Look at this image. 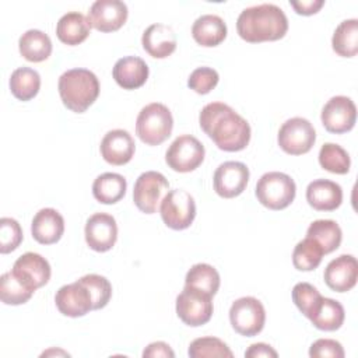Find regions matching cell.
<instances>
[{"label": "cell", "mask_w": 358, "mask_h": 358, "mask_svg": "<svg viewBox=\"0 0 358 358\" xmlns=\"http://www.w3.org/2000/svg\"><path fill=\"white\" fill-rule=\"evenodd\" d=\"M192 36L201 46H217L227 38V24L215 14L200 15L193 22Z\"/></svg>", "instance_id": "obj_26"}, {"label": "cell", "mask_w": 358, "mask_h": 358, "mask_svg": "<svg viewBox=\"0 0 358 358\" xmlns=\"http://www.w3.org/2000/svg\"><path fill=\"white\" fill-rule=\"evenodd\" d=\"M199 123L201 130L222 151H241L250 141V126L248 120L227 103H207L199 115Z\"/></svg>", "instance_id": "obj_1"}, {"label": "cell", "mask_w": 358, "mask_h": 358, "mask_svg": "<svg viewBox=\"0 0 358 358\" xmlns=\"http://www.w3.org/2000/svg\"><path fill=\"white\" fill-rule=\"evenodd\" d=\"M256 197L264 207L270 210H282L288 207L296 193L295 182L282 172H267L256 185Z\"/></svg>", "instance_id": "obj_5"}, {"label": "cell", "mask_w": 358, "mask_h": 358, "mask_svg": "<svg viewBox=\"0 0 358 358\" xmlns=\"http://www.w3.org/2000/svg\"><path fill=\"white\" fill-rule=\"evenodd\" d=\"M331 48L341 57H354L358 53V20L351 18L338 24L331 38Z\"/></svg>", "instance_id": "obj_30"}, {"label": "cell", "mask_w": 358, "mask_h": 358, "mask_svg": "<svg viewBox=\"0 0 358 358\" xmlns=\"http://www.w3.org/2000/svg\"><path fill=\"white\" fill-rule=\"evenodd\" d=\"M312 358H344L343 345L331 338H319L309 348Z\"/></svg>", "instance_id": "obj_41"}, {"label": "cell", "mask_w": 358, "mask_h": 358, "mask_svg": "<svg viewBox=\"0 0 358 358\" xmlns=\"http://www.w3.org/2000/svg\"><path fill=\"white\" fill-rule=\"evenodd\" d=\"M59 95L63 105L76 113L85 112L99 95V81L87 69H71L59 77Z\"/></svg>", "instance_id": "obj_3"}, {"label": "cell", "mask_w": 358, "mask_h": 358, "mask_svg": "<svg viewBox=\"0 0 358 358\" xmlns=\"http://www.w3.org/2000/svg\"><path fill=\"white\" fill-rule=\"evenodd\" d=\"M102 158L110 165H124L134 155L136 144L131 134L123 129L108 131L99 145Z\"/></svg>", "instance_id": "obj_18"}, {"label": "cell", "mask_w": 358, "mask_h": 358, "mask_svg": "<svg viewBox=\"0 0 358 358\" xmlns=\"http://www.w3.org/2000/svg\"><path fill=\"white\" fill-rule=\"evenodd\" d=\"M236 31L243 41L250 43L278 41L288 31V18L275 4L252 6L239 14Z\"/></svg>", "instance_id": "obj_2"}, {"label": "cell", "mask_w": 358, "mask_h": 358, "mask_svg": "<svg viewBox=\"0 0 358 358\" xmlns=\"http://www.w3.org/2000/svg\"><path fill=\"white\" fill-rule=\"evenodd\" d=\"M291 7L299 15H312L316 14L324 4L323 0H308V1H289Z\"/></svg>", "instance_id": "obj_42"}, {"label": "cell", "mask_w": 358, "mask_h": 358, "mask_svg": "<svg viewBox=\"0 0 358 358\" xmlns=\"http://www.w3.org/2000/svg\"><path fill=\"white\" fill-rule=\"evenodd\" d=\"M172 129V113L159 102L145 105L136 120V134L147 145H159L171 136Z\"/></svg>", "instance_id": "obj_4"}, {"label": "cell", "mask_w": 358, "mask_h": 358, "mask_svg": "<svg viewBox=\"0 0 358 358\" xmlns=\"http://www.w3.org/2000/svg\"><path fill=\"white\" fill-rule=\"evenodd\" d=\"M169 182L166 178L155 171L143 172L134 183L133 201L137 208L145 214L157 213L158 204L168 193Z\"/></svg>", "instance_id": "obj_11"}, {"label": "cell", "mask_w": 358, "mask_h": 358, "mask_svg": "<svg viewBox=\"0 0 358 358\" xmlns=\"http://www.w3.org/2000/svg\"><path fill=\"white\" fill-rule=\"evenodd\" d=\"M320 296V292L309 282H298L292 288V301L303 316H308L309 310Z\"/></svg>", "instance_id": "obj_40"}, {"label": "cell", "mask_w": 358, "mask_h": 358, "mask_svg": "<svg viewBox=\"0 0 358 358\" xmlns=\"http://www.w3.org/2000/svg\"><path fill=\"white\" fill-rule=\"evenodd\" d=\"M306 201L317 211H333L343 201V189L329 179H316L306 187Z\"/></svg>", "instance_id": "obj_22"}, {"label": "cell", "mask_w": 358, "mask_h": 358, "mask_svg": "<svg viewBox=\"0 0 358 358\" xmlns=\"http://www.w3.org/2000/svg\"><path fill=\"white\" fill-rule=\"evenodd\" d=\"M126 179L115 172H105L92 183V194L102 204H115L120 201L126 194Z\"/></svg>", "instance_id": "obj_27"}, {"label": "cell", "mask_w": 358, "mask_h": 358, "mask_svg": "<svg viewBox=\"0 0 358 358\" xmlns=\"http://www.w3.org/2000/svg\"><path fill=\"white\" fill-rule=\"evenodd\" d=\"M278 354L277 351L268 345V344H264V343H256V344H252L246 351H245V357L246 358H259V357H271V358H275Z\"/></svg>", "instance_id": "obj_44"}, {"label": "cell", "mask_w": 358, "mask_h": 358, "mask_svg": "<svg viewBox=\"0 0 358 358\" xmlns=\"http://www.w3.org/2000/svg\"><path fill=\"white\" fill-rule=\"evenodd\" d=\"M13 271L35 291L48 284L52 274L49 262L39 253L34 252L21 255L13 266Z\"/></svg>", "instance_id": "obj_19"}, {"label": "cell", "mask_w": 358, "mask_h": 358, "mask_svg": "<svg viewBox=\"0 0 358 358\" xmlns=\"http://www.w3.org/2000/svg\"><path fill=\"white\" fill-rule=\"evenodd\" d=\"M229 322L234 330L241 336L253 337L259 334L264 327V306L257 298L242 296L231 305Z\"/></svg>", "instance_id": "obj_8"}, {"label": "cell", "mask_w": 358, "mask_h": 358, "mask_svg": "<svg viewBox=\"0 0 358 358\" xmlns=\"http://www.w3.org/2000/svg\"><path fill=\"white\" fill-rule=\"evenodd\" d=\"M277 141L280 148L289 155H302L312 150L316 141L313 124L305 117H291L278 130Z\"/></svg>", "instance_id": "obj_9"}, {"label": "cell", "mask_w": 358, "mask_h": 358, "mask_svg": "<svg viewBox=\"0 0 358 358\" xmlns=\"http://www.w3.org/2000/svg\"><path fill=\"white\" fill-rule=\"evenodd\" d=\"M143 357H165V358H173L175 357V352L171 350V347L164 343V341H155V343H151L145 347V350L143 351Z\"/></svg>", "instance_id": "obj_43"}, {"label": "cell", "mask_w": 358, "mask_h": 358, "mask_svg": "<svg viewBox=\"0 0 358 358\" xmlns=\"http://www.w3.org/2000/svg\"><path fill=\"white\" fill-rule=\"evenodd\" d=\"M218 80H220V76L214 69L197 67L190 73L187 78V85L194 92L204 95L215 88V85L218 84Z\"/></svg>", "instance_id": "obj_39"}, {"label": "cell", "mask_w": 358, "mask_h": 358, "mask_svg": "<svg viewBox=\"0 0 358 358\" xmlns=\"http://www.w3.org/2000/svg\"><path fill=\"white\" fill-rule=\"evenodd\" d=\"M41 88V76L31 67H18L11 73L10 90L20 101L32 99Z\"/></svg>", "instance_id": "obj_31"}, {"label": "cell", "mask_w": 358, "mask_h": 358, "mask_svg": "<svg viewBox=\"0 0 358 358\" xmlns=\"http://www.w3.org/2000/svg\"><path fill=\"white\" fill-rule=\"evenodd\" d=\"M85 242L95 252H108L117 239V225L115 218L106 213L92 214L85 224Z\"/></svg>", "instance_id": "obj_15"}, {"label": "cell", "mask_w": 358, "mask_h": 358, "mask_svg": "<svg viewBox=\"0 0 358 358\" xmlns=\"http://www.w3.org/2000/svg\"><path fill=\"white\" fill-rule=\"evenodd\" d=\"M306 236L315 239L322 246L324 255L334 252L343 239L341 228L333 220L313 221L306 231Z\"/></svg>", "instance_id": "obj_32"}, {"label": "cell", "mask_w": 358, "mask_h": 358, "mask_svg": "<svg viewBox=\"0 0 358 358\" xmlns=\"http://www.w3.org/2000/svg\"><path fill=\"white\" fill-rule=\"evenodd\" d=\"M164 224L175 231L186 229L196 217V203L192 194L183 189L169 190L159 206Z\"/></svg>", "instance_id": "obj_6"}, {"label": "cell", "mask_w": 358, "mask_h": 358, "mask_svg": "<svg viewBox=\"0 0 358 358\" xmlns=\"http://www.w3.org/2000/svg\"><path fill=\"white\" fill-rule=\"evenodd\" d=\"M319 164L323 169L331 173L344 175L350 171L351 159L348 152L341 145L324 143L319 151Z\"/></svg>", "instance_id": "obj_35"}, {"label": "cell", "mask_w": 358, "mask_h": 358, "mask_svg": "<svg viewBox=\"0 0 358 358\" xmlns=\"http://www.w3.org/2000/svg\"><path fill=\"white\" fill-rule=\"evenodd\" d=\"M185 285L201 289L214 296L220 288V274L211 264L197 263L186 273Z\"/></svg>", "instance_id": "obj_33"}, {"label": "cell", "mask_w": 358, "mask_h": 358, "mask_svg": "<svg viewBox=\"0 0 358 358\" xmlns=\"http://www.w3.org/2000/svg\"><path fill=\"white\" fill-rule=\"evenodd\" d=\"M32 238L42 245H52L60 241L64 232V220L55 208L39 210L31 222Z\"/></svg>", "instance_id": "obj_20"}, {"label": "cell", "mask_w": 358, "mask_h": 358, "mask_svg": "<svg viewBox=\"0 0 358 358\" xmlns=\"http://www.w3.org/2000/svg\"><path fill=\"white\" fill-rule=\"evenodd\" d=\"M322 246L312 238H305L296 243L292 252V264L299 271L315 270L323 259Z\"/></svg>", "instance_id": "obj_34"}, {"label": "cell", "mask_w": 358, "mask_h": 358, "mask_svg": "<svg viewBox=\"0 0 358 358\" xmlns=\"http://www.w3.org/2000/svg\"><path fill=\"white\" fill-rule=\"evenodd\" d=\"M320 119L327 131L334 134L347 133L355 126V103L348 96L336 95L324 103Z\"/></svg>", "instance_id": "obj_12"}, {"label": "cell", "mask_w": 358, "mask_h": 358, "mask_svg": "<svg viewBox=\"0 0 358 358\" xmlns=\"http://www.w3.org/2000/svg\"><path fill=\"white\" fill-rule=\"evenodd\" d=\"M127 15L126 3L120 0H96L88 11V21L96 31L113 32L123 27Z\"/></svg>", "instance_id": "obj_14"}, {"label": "cell", "mask_w": 358, "mask_h": 358, "mask_svg": "<svg viewBox=\"0 0 358 358\" xmlns=\"http://www.w3.org/2000/svg\"><path fill=\"white\" fill-rule=\"evenodd\" d=\"M59 312L69 317H80L92 310V299L88 289L77 280L60 287L55 295Z\"/></svg>", "instance_id": "obj_17"}, {"label": "cell", "mask_w": 358, "mask_h": 358, "mask_svg": "<svg viewBox=\"0 0 358 358\" xmlns=\"http://www.w3.org/2000/svg\"><path fill=\"white\" fill-rule=\"evenodd\" d=\"M22 242V229L17 220L3 217L0 220V253L6 255L15 250Z\"/></svg>", "instance_id": "obj_38"}, {"label": "cell", "mask_w": 358, "mask_h": 358, "mask_svg": "<svg viewBox=\"0 0 358 358\" xmlns=\"http://www.w3.org/2000/svg\"><path fill=\"white\" fill-rule=\"evenodd\" d=\"M143 49L155 59H165L176 49V36L171 27L165 24H151L141 36Z\"/></svg>", "instance_id": "obj_21"}, {"label": "cell", "mask_w": 358, "mask_h": 358, "mask_svg": "<svg viewBox=\"0 0 358 358\" xmlns=\"http://www.w3.org/2000/svg\"><path fill=\"white\" fill-rule=\"evenodd\" d=\"M34 292L35 289L13 270L4 273L0 278V298L6 305H22L31 299Z\"/></svg>", "instance_id": "obj_29"}, {"label": "cell", "mask_w": 358, "mask_h": 358, "mask_svg": "<svg viewBox=\"0 0 358 358\" xmlns=\"http://www.w3.org/2000/svg\"><path fill=\"white\" fill-rule=\"evenodd\" d=\"M91 31V24L88 17L78 11H70L60 17L56 25V35L60 42L76 46L84 42Z\"/></svg>", "instance_id": "obj_25"}, {"label": "cell", "mask_w": 358, "mask_h": 358, "mask_svg": "<svg viewBox=\"0 0 358 358\" xmlns=\"http://www.w3.org/2000/svg\"><path fill=\"white\" fill-rule=\"evenodd\" d=\"M18 49L25 60L39 63L50 56L52 41L39 29H28L20 36Z\"/></svg>", "instance_id": "obj_28"}, {"label": "cell", "mask_w": 358, "mask_h": 358, "mask_svg": "<svg viewBox=\"0 0 358 358\" xmlns=\"http://www.w3.org/2000/svg\"><path fill=\"white\" fill-rule=\"evenodd\" d=\"M187 354L190 358H232L229 347L217 337H200L190 343Z\"/></svg>", "instance_id": "obj_36"}, {"label": "cell", "mask_w": 358, "mask_h": 358, "mask_svg": "<svg viewBox=\"0 0 358 358\" xmlns=\"http://www.w3.org/2000/svg\"><path fill=\"white\" fill-rule=\"evenodd\" d=\"M312 324L324 331H334L344 323V308L338 301L320 296L306 316Z\"/></svg>", "instance_id": "obj_24"}, {"label": "cell", "mask_w": 358, "mask_h": 358, "mask_svg": "<svg viewBox=\"0 0 358 358\" xmlns=\"http://www.w3.org/2000/svg\"><path fill=\"white\" fill-rule=\"evenodd\" d=\"M324 282L336 292L352 289L358 280V263L352 255H340L324 268Z\"/></svg>", "instance_id": "obj_16"}, {"label": "cell", "mask_w": 358, "mask_h": 358, "mask_svg": "<svg viewBox=\"0 0 358 358\" xmlns=\"http://www.w3.org/2000/svg\"><path fill=\"white\" fill-rule=\"evenodd\" d=\"M213 295L185 285L176 296V315L187 326L199 327L206 324L213 316Z\"/></svg>", "instance_id": "obj_7"}, {"label": "cell", "mask_w": 358, "mask_h": 358, "mask_svg": "<svg viewBox=\"0 0 358 358\" xmlns=\"http://www.w3.org/2000/svg\"><path fill=\"white\" fill-rule=\"evenodd\" d=\"M204 145L190 134L176 137L166 150L165 161L168 166L180 173L192 172L199 168L204 159Z\"/></svg>", "instance_id": "obj_10"}, {"label": "cell", "mask_w": 358, "mask_h": 358, "mask_svg": "<svg viewBox=\"0 0 358 358\" xmlns=\"http://www.w3.org/2000/svg\"><path fill=\"white\" fill-rule=\"evenodd\" d=\"M249 182V169L243 162L227 161L221 164L213 178L214 190L224 199H232L243 193Z\"/></svg>", "instance_id": "obj_13"}, {"label": "cell", "mask_w": 358, "mask_h": 358, "mask_svg": "<svg viewBox=\"0 0 358 358\" xmlns=\"http://www.w3.org/2000/svg\"><path fill=\"white\" fill-rule=\"evenodd\" d=\"M90 292L92 309H102L108 305L112 296V285L108 278L99 274H85L78 280Z\"/></svg>", "instance_id": "obj_37"}, {"label": "cell", "mask_w": 358, "mask_h": 358, "mask_svg": "<svg viewBox=\"0 0 358 358\" xmlns=\"http://www.w3.org/2000/svg\"><path fill=\"white\" fill-rule=\"evenodd\" d=\"M112 76L123 90H136L145 84L148 78V66L141 57L126 56L115 63Z\"/></svg>", "instance_id": "obj_23"}]
</instances>
